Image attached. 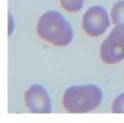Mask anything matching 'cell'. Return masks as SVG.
<instances>
[{
    "label": "cell",
    "instance_id": "6da1fadb",
    "mask_svg": "<svg viewBox=\"0 0 124 123\" xmlns=\"http://www.w3.org/2000/svg\"><path fill=\"white\" fill-rule=\"evenodd\" d=\"M37 34L42 40L56 46H66L74 39L70 22L57 11L45 12L39 18Z\"/></svg>",
    "mask_w": 124,
    "mask_h": 123
},
{
    "label": "cell",
    "instance_id": "7a4b0ae2",
    "mask_svg": "<svg viewBox=\"0 0 124 123\" xmlns=\"http://www.w3.org/2000/svg\"><path fill=\"white\" fill-rule=\"evenodd\" d=\"M103 99L101 88L95 84L73 85L64 92L63 106L69 113L85 114L93 112Z\"/></svg>",
    "mask_w": 124,
    "mask_h": 123
},
{
    "label": "cell",
    "instance_id": "3957f363",
    "mask_svg": "<svg viewBox=\"0 0 124 123\" xmlns=\"http://www.w3.org/2000/svg\"><path fill=\"white\" fill-rule=\"evenodd\" d=\"M100 57L106 64H116L124 59V27L116 26L102 42Z\"/></svg>",
    "mask_w": 124,
    "mask_h": 123
},
{
    "label": "cell",
    "instance_id": "277c9868",
    "mask_svg": "<svg viewBox=\"0 0 124 123\" xmlns=\"http://www.w3.org/2000/svg\"><path fill=\"white\" fill-rule=\"evenodd\" d=\"M110 25L107 11L103 7L94 5L84 13L82 18V29L92 37H98L104 34Z\"/></svg>",
    "mask_w": 124,
    "mask_h": 123
},
{
    "label": "cell",
    "instance_id": "5b68a950",
    "mask_svg": "<svg viewBox=\"0 0 124 123\" xmlns=\"http://www.w3.org/2000/svg\"><path fill=\"white\" fill-rule=\"evenodd\" d=\"M26 107L34 114H48L52 112L51 98L42 85L33 84L24 93Z\"/></svg>",
    "mask_w": 124,
    "mask_h": 123
},
{
    "label": "cell",
    "instance_id": "8992f818",
    "mask_svg": "<svg viewBox=\"0 0 124 123\" xmlns=\"http://www.w3.org/2000/svg\"><path fill=\"white\" fill-rule=\"evenodd\" d=\"M110 16L115 25L124 27V0H119L114 4Z\"/></svg>",
    "mask_w": 124,
    "mask_h": 123
},
{
    "label": "cell",
    "instance_id": "52a82bcc",
    "mask_svg": "<svg viewBox=\"0 0 124 123\" xmlns=\"http://www.w3.org/2000/svg\"><path fill=\"white\" fill-rule=\"evenodd\" d=\"M60 3L67 12H79L83 7L84 0H60Z\"/></svg>",
    "mask_w": 124,
    "mask_h": 123
},
{
    "label": "cell",
    "instance_id": "ba28073f",
    "mask_svg": "<svg viewBox=\"0 0 124 123\" xmlns=\"http://www.w3.org/2000/svg\"><path fill=\"white\" fill-rule=\"evenodd\" d=\"M111 112L115 114H124V93L118 95L111 105Z\"/></svg>",
    "mask_w": 124,
    "mask_h": 123
},
{
    "label": "cell",
    "instance_id": "9c48e42d",
    "mask_svg": "<svg viewBox=\"0 0 124 123\" xmlns=\"http://www.w3.org/2000/svg\"><path fill=\"white\" fill-rule=\"evenodd\" d=\"M15 29V20L12 14H8V35H12Z\"/></svg>",
    "mask_w": 124,
    "mask_h": 123
}]
</instances>
